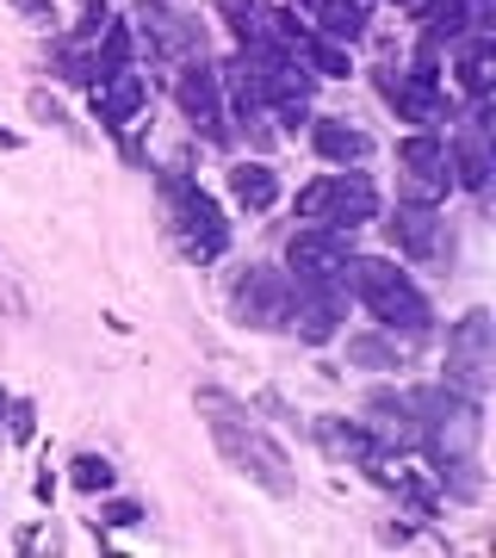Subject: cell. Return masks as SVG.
Returning <instances> with one entry per match:
<instances>
[{
	"label": "cell",
	"mask_w": 496,
	"mask_h": 558,
	"mask_svg": "<svg viewBox=\"0 0 496 558\" xmlns=\"http://www.w3.org/2000/svg\"><path fill=\"white\" fill-rule=\"evenodd\" d=\"M391 242H397L410 260H435V255H440V218H435V205H397Z\"/></svg>",
	"instance_id": "ac0fdd59"
},
{
	"label": "cell",
	"mask_w": 496,
	"mask_h": 558,
	"mask_svg": "<svg viewBox=\"0 0 496 558\" xmlns=\"http://www.w3.org/2000/svg\"><path fill=\"white\" fill-rule=\"evenodd\" d=\"M348 360L366 366V373H385V366H397V341L391 336H354L348 341Z\"/></svg>",
	"instance_id": "cb8c5ba5"
},
{
	"label": "cell",
	"mask_w": 496,
	"mask_h": 558,
	"mask_svg": "<svg viewBox=\"0 0 496 558\" xmlns=\"http://www.w3.org/2000/svg\"><path fill=\"white\" fill-rule=\"evenodd\" d=\"M161 205H168V223H174L180 248L193 260H218L230 248V223H223L218 199L186 174H161Z\"/></svg>",
	"instance_id": "277c9868"
},
{
	"label": "cell",
	"mask_w": 496,
	"mask_h": 558,
	"mask_svg": "<svg viewBox=\"0 0 496 558\" xmlns=\"http://www.w3.org/2000/svg\"><path fill=\"white\" fill-rule=\"evenodd\" d=\"M99 527H137V521H143V509H137V502H106V509H99Z\"/></svg>",
	"instance_id": "484cf974"
},
{
	"label": "cell",
	"mask_w": 496,
	"mask_h": 558,
	"mask_svg": "<svg viewBox=\"0 0 496 558\" xmlns=\"http://www.w3.org/2000/svg\"><path fill=\"white\" fill-rule=\"evenodd\" d=\"M20 7V20H32V25H57V0H13Z\"/></svg>",
	"instance_id": "83f0119b"
},
{
	"label": "cell",
	"mask_w": 496,
	"mask_h": 558,
	"mask_svg": "<svg viewBox=\"0 0 496 558\" xmlns=\"http://www.w3.org/2000/svg\"><path fill=\"white\" fill-rule=\"evenodd\" d=\"M0 410H7V391H0Z\"/></svg>",
	"instance_id": "f546056e"
},
{
	"label": "cell",
	"mask_w": 496,
	"mask_h": 558,
	"mask_svg": "<svg viewBox=\"0 0 496 558\" xmlns=\"http://www.w3.org/2000/svg\"><path fill=\"white\" fill-rule=\"evenodd\" d=\"M447 161H453L459 186H472V193H484V186H491V119H484V100H477V112L453 131Z\"/></svg>",
	"instance_id": "9a60e30c"
},
{
	"label": "cell",
	"mask_w": 496,
	"mask_h": 558,
	"mask_svg": "<svg viewBox=\"0 0 496 558\" xmlns=\"http://www.w3.org/2000/svg\"><path fill=\"white\" fill-rule=\"evenodd\" d=\"M422 44H459L472 32V0H416Z\"/></svg>",
	"instance_id": "ffe728a7"
},
{
	"label": "cell",
	"mask_w": 496,
	"mask_h": 558,
	"mask_svg": "<svg viewBox=\"0 0 496 558\" xmlns=\"http://www.w3.org/2000/svg\"><path fill=\"white\" fill-rule=\"evenodd\" d=\"M410 410H416V447L428 453V465H435V478L447 497L472 502L484 497V459H477V447H484V403L465 398L459 385H422V391H410Z\"/></svg>",
	"instance_id": "6da1fadb"
},
{
	"label": "cell",
	"mask_w": 496,
	"mask_h": 558,
	"mask_svg": "<svg viewBox=\"0 0 496 558\" xmlns=\"http://www.w3.org/2000/svg\"><path fill=\"white\" fill-rule=\"evenodd\" d=\"M348 317V279H304L292 274V329L304 341H329Z\"/></svg>",
	"instance_id": "30bf717a"
},
{
	"label": "cell",
	"mask_w": 496,
	"mask_h": 558,
	"mask_svg": "<svg viewBox=\"0 0 496 558\" xmlns=\"http://www.w3.org/2000/svg\"><path fill=\"white\" fill-rule=\"evenodd\" d=\"M32 428H38L32 403H7V435H13V440H32Z\"/></svg>",
	"instance_id": "4316f807"
},
{
	"label": "cell",
	"mask_w": 496,
	"mask_h": 558,
	"mask_svg": "<svg viewBox=\"0 0 496 558\" xmlns=\"http://www.w3.org/2000/svg\"><path fill=\"white\" fill-rule=\"evenodd\" d=\"M366 428H373L378 447H391V453H403V447H416V410H410V391L397 398V391H373L366 398Z\"/></svg>",
	"instance_id": "2e32d148"
},
{
	"label": "cell",
	"mask_w": 496,
	"mask_h": 558,
	"mask_svg": "<svg viewBox=\"0 0 496 558\" xmlns=\"http://www.w3.org/2000/svg\"><path fill=\"white\" fill-rule=\"evenodd\" d=\"M311 20H317L323 38L354 44L366 38V0H311Z\"/></svg>",
	"instance_id": "44dd1931"
},
{
	"label": "cell",
	"mask_w": 496,
	"mask_h": 558,
	"mask_svg": "<svg viewBox=\"0 0 496 558\" xmlns=\"http://www.w3.org/2000/svg\"><path fill=\"white\" fill-rule=\"evenodd\" d=\"M230 311L242 329H292V274L286 267H249L230 286Z\"/></svg>",
	"instance_id": "ba28073f"
},
{
	"label": "cell",
	"mask_w": 496,
	"mask_h": 558,
	"mask_svg": "<svg viewBox=\"0 0 496 558\" xmlns=\"http://www.w3.org/2000/svg\"><path fill=\"white\" fill-rule=\"evenodd\" d=\"M0 149H20V137H13V131H7V124H0Z\"/></svg>",
	"instance_id": "f1b7e54d"
},
{
	"label": "cell",
	"mask_w": 496,
	"mask_h": 558,
	"mask_svg": "<svg viewBox=\"0 0 496 558\" xmlns=\"http://www.w3.org/2000/svg\"><path fill=\"white\" fill-rule=\"evenodd\" d=\"M69 478H75V490H112V459L106 453H75V465H69Z\"/></svg>",
	"instance_id": "d4e9b609"
},
{
	"label": "cell",
	"mask_w": 496,
	"mask_h": 558,
	"mask_svg": "<svg viewBox=\"0 0 496 558\" xmlns=\"http://www.w3.org/2000/svg\"><path fill=\"white\" fill-rule=\"evenodd\" d=\"M298 218L323 223V230H348L354 236L360 223L378 218V186L360 168H341V174H323L298 193Z\"/></svg>",
	"instance_id": "5b68a950"
},
{
	"label": "cell",
	"mask_w": 496,
	"mask_h": 558,
	"mask_svg": "<svg viewBox=\"0 0 496 558\" xmlns=\"http://www.w3.org/2000/svg\"><path fill=\"white\" fill-rule=\"evenodd\" d=\"M87 100H94V119L106 131H124L143 112V100H149V81L137 69H106L99 81H87Z\"/></svg>",
	"instance_id": "5bb4252c"
},
{
	"label": "cell",
	"mask_w": 496,
	"mask_h": 558,
	"mask_svg": "<svg viewBox=\"0 0 496 558\" xmlns=\"http://www.w3.org/2000/svg\"><path fill=\"white\" fill-rule=\"evenodd\" d=\"M131 20H137V38L143 50L156 62H193L205 57V25L186 20V13H174L168 0H137L131 7Z\"/></svg>",
	"instance_id": "9c48e42d"
},
{
	"label": "cell",
	"mask_w": 496,
	"mask_h": 558,
	"mask_svg": "<svg viewBox=\"0 0 496 558\" xmlns=\"http://www.w3.org/2000/svg\"><path fill=\"white\" fill-rule=\"evenodd\" d=\"M230 193H237L242 211H267L279 199V180L267 161H242V168H230Z\"/></svg>",
	"instance_id": "7402d4cb"
},
{
	"label": "cell",
	"mask_w": 496,
	"mask_h": 558,
	"mask_svg": "<svg viewBox=\"0 0 496 558\" xmlns=\"http://www.w3.org/2000/svg\"><path fill=\"white\" fill-rule=\"evenodd\" d=\"M174 100H180V112L193 119V131H205V137H218V143H223V81H218V69H211L205 57L180 62Z\"/></svg>",
	"instance_id": "8fae6325"
},
{
	"label": "cell",
	"mask_w": 496,
	"mask_h": 558,
	"mask_svg": "<svg viewBox=\"0 0 496 558\" xmlns=\"http://www.w3.org/2000/svg\"><path fill=\"white\" fill-rule=\"evenodd\" d=\"M397 7H410V0H397Z\"/></svg>",
	"instance_id": "4dcf8cb0"
},
{
	"label": "cell",
	"mask_w": 496,
	"mask_h": 558,
	"mask_svg": "<svg viewBox=\"0 0 496 558\" xmlns=\"http://www.w3.org/2000/svg\"><path fill=\"white\" fill-rule=\"evenodd\" d=\"M447 385H459L465 398H484L496 385V323L491 311H465L447 329Z\"/></svg>",
	"instance_id": "8992f818"
},
{
	"label": "cell",
	"mask_w": 496,
	"mask_h": 558,
	"mask_svg": "<svg viewBox=\"0 0 496 558\" xmlns=\"http://www.w3.org/2000/svg\"><path fill=\"white\" fill-rule=\"evenodd\" d=\"M397 168H403V205H440L453 186V161H447V143L435 137V124H422L397 143Z\"/></svg>",
	"instance_id": "52a82bcc"
},
{
	"label": "cell",
	"mask_w": 496,
	"mask_h": 558,
	"mask_svg": "<svg viewBox=\"0 0 496 558\" xmlns=\"http://www.w3.org/2000/svg\"><path fill=\"white\" fill-rule=\"evenodd\" d=\"M341 279H348V292L366 304V317H373L378 329H391V336H428V329H435L428 299L416 292V279L403 274L397 260H385V255H348Z\"/></svg>",
	"instance_id": "3957f363"
},
{
	"label": "cell",
	"mask_w": 496,
	"mask_h": 558,
	"mask_svg": "<svg viewBox=\"0 0 496 558\" xmlns=\"http://www.w3.org/2000/svg\"><path fill=\"white\" fill-rule=\"evenodd\" d=\"M317 440H323V453L336 459V465H373L378 459V440H373V428H360V422H341V416H323L317 422Z\"/></svg>",
	"instance_id": "d6986e66"
},
{
	"label": "cell",
	"mask_w": 496,
	"mask_h": 558,
	"mask_svg": "<svg viewBox=\"0 0 496 558\" xmlns=\"http://www.w3.org/2000/svg\"><path fill=\"white\" fill-rule=\"evenodd\" d=\"M341 267H348V230H323V223H304V230L286 242V274L341 279Z\"/></svg>",
	"instance_id": "7c38bea8"
},
{
	"label": "cell",
	"mask_w": 496,
	"mask_h": 558,
	"mask_svg": "<svg viewBox=\"0 0 496 558\" xmlns=\"http://www.w3.org/2000/svg\"><path fill=\"white\" fill-rule=\"evenodd\" d=\"M496 50H491V32H472L465 44V57H459V87L472 94V100H491V81H496Z\"/></svg>",
	"instance_id": "603a6c76"
},
{
	"label": "cell",
	"mask_w": 496,
	"mask_h": 558,
	"mask_svg": "<svg viewBox=\"0 0 496 558\" xmlns=\"http://www.w3.org/2000/svg\"><path fill=\"white\" fill-rule=\"evenodd\" d=\"M198 416H205V428H211V440H218V453H223L230 472L255 478L261 490H274V497L292 490V459H286V447H279L267 428H255L237 398H223V391H198Z\"/></svg>",
	"instance_id": "7a4b0ae2"
},
{
	"label": "cell",
	"mask_w": 496,
	"mask_h": 558,
	"mask_svg": "<svg viewBox=\"0 0 496 558\" xmlns=\"http://www.w3.org/2000/svg\"><path fill=\"white\" fill-rule=\"evenodd\" d=\"M311 149H317L329 168H354V161L373 156V137L348 119H311Z\"/></svg>",
	"instance_id": "e0dca14e"
},
{
	"label": "cell",
	"mask_w": 496,
	"mask_h": 558,
	"mask_svg": "<svg viewBox=\"0 0 496 558\" xmlns=\"http://www.w3.org/2000/svg\"><path fill=\"white\" fill-rule=\"evenodd\" d=\"M378 87H385V100L397 106V119H410L416 131L435 124V119H447V100H440V81H435V62L428 57H422L410 75H385Z\"/></svg>",
	"instance_id": "4fadbf2b"
}]
</instances>
